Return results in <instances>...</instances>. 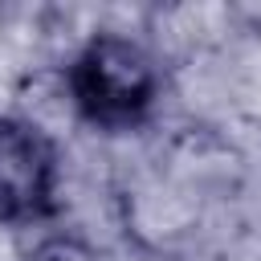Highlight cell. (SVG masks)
<instances>
[{
    "mask_svg": "<svg viewBox=\"0 0 261 261\" xmlns=\"http://www.w3.org/2000/svg\"><path fill=\"white\" fill-rule=\"evenodd\" d=\"M159 69L151 53L118 33H102L86 41V49L69 65V98L86 122L106 130H126L155 106Z\"/></svg>",
    "mask_w": 261,
    "mask_h": 261,
    "instance_id": "cell-1",
    "label": "cell"
},
{
    "mask_svg": "<svg viewBox=\"0 0 261 261\" xmlns=\"http://www.w3.org/2000/svg\"><path fill=\"white\" fill-rule=\"evenodd\" d=\"M57 196L53 143L24 118L0 114V216L45 220Z\"/></svg>",
    "mask_w": 261,
    "mask_h": 261,
    "instance_id": "cell-2",
    "label": "cell"
},
{
    "mask_svg": "<svg viewBox=\"0 0 261 261\" xmlns=\"http://www.w3.org/2000/svg\"><path fill=\"white\" fill-rule=\"evenodd\" d=\"M33 261H102V257L77 237H49V241L37 245Z\"/></svg>",
    "mask_w": 261,
    "mask_h": 261,
    "instance_id": "cell-3",
    "label": "cell"
}]
</instances>
